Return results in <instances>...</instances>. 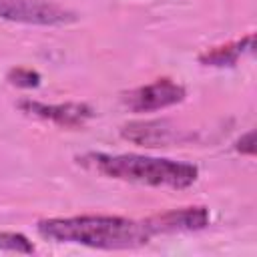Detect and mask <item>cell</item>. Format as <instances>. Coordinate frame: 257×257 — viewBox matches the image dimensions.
<instances>
[{
  "label": "cell",
  "instance_id": "obj_9",
  "mask_svg": "<svg viewBox=\"0 0 257 257\" xmlns=\"http://www.w3.org/2000/svg\"><path fill=\"white\" fill-rule=\"evenodd\" d=\"M0 249L2 251H12V253H34V245L32 241L22 235V233H14V231H0Z\"/></svg>",
  "mask_w": 257,
  "mask_h": 257
},
{
  "label": "cell",
  "instance_id": "obj_5",
  "mask_svg": "<svg viewBox=\"0 0 257 257\" xmlns=\"http://www.w3.org/2000/svg\"><path fill=\"white\" fill-rule=\"evenodd\" d=\"M209 221H211L209 209L195 205V207H181V209H171V211L153 215L143 223L151 235H159V233L201 231L209 225Z\"/></svg>",
  "mask_w": 257,
  "mask_h": 257
},
{
  "label": "cell",
  "instance_id": "obj_1",
  "mask_svg": "<svg viewBox=\"0 0 257 257\" xmlns=\"http://www.w3.org/2000/svg\"><path fill=\"white\" fill-rule=\"evenodd\" d=\"M38 233L56 243H74L92 249H135L153 237L143 221L112 217V215H78V217H52L36 225Z\"/></svg>",
  "mask_w": 257,
  "mask_h": 257
},
{
  "label": "cell",
  "instance_id": "obj_7",
  "mask_svg": "<svg viewBox=\"0 0 257 257\" xmlns=\"http://www.w3.org/2000/svg\"><path fill=\"white\" fill-rule=\"evenodd\" d=\"M253 38H255L253 34H247L245 38H241L237 42H229V44H223V46H213V48L205 50L199 56V60L205 66H233L239 60V56L253 50Z\"/></svg>",
  "mask_w": 257,
  "mask_h": 257
},
{
  "label": "cell",
  "instance_id": "obj_3",
  "mask_svg": "<svg viewBox=\"0 0 257 257\" xmlns=\"http://www.w3.org/2000/svg\"><path fill=\"white\" fill-rule=\"evenodd\" d=\"M0 18L24 24L58 26L74 22L76 14L48 0H0Z\"/></svg>",
  "mask_w": 257,
  "mask_h": 257
},
{
  "label": "cell",
  "instance_id": "obj_4",
  "mask_svg": "<svg viewBox=\"0 0 257 257\" xmlns=\"http://www.w3.org/2000/svg\"><path fill=\"white\" fill-rule=\"evenodd\" d=\"M185 98V88L171 80V78H159L151 84L139 86L122 96V102L133 112H153L167 106H173Z\"/></svg>",
  "mask_w": 257,
  "mask_h": 257
},
{
  "label": "cell",
  "instance_id": "obj_2",
  "mask_svg": "<svg viewBox=\"0 0 257 257\" xmlns=\"http://www.w3.org/2000/svg\"><path fill=\"white\" fill-rule=\"evenodd\" d=\"M92 165L98 173L149 187H169V189H187L197 181V167L183 161L145 157V155H92Z\"/></svg>",
  "mask_w": 257,
  "mask_h": 257
},
{
  "label": "cell",
  "instance_id": "obj_10",
  "mask_svg": "<svg viewBox=\"0 0 257 257\" xmlns=\"http://www.w3.org/2000/svg\"><path fill=\"white\" fill-rule=\"evenodd\" d=\"M8 80L22 88H34L40 84V74L30 68H12L8 72Z\"/></svg>",
  "mask_w": 257,
  "mask_h": 257
},
{
  "label": "cell",
  "instance_id": "obj_11",
  "mask_svg": "<svg viewBox=\"0 0 257 257\" xmlns=\"http://www.w3.org/2000/svg\"><path fill=\"white\" fill-rule=\"evenodd\" d=\"M237 151L243 155H255V131H249L237 141Z\"/></svg>",
  "mask_w": 257,
  "mask_h": 257
},
{
  "label": "cell",
  "instance_id": "obj_8",
  "mask_svg": "<svg viewBox=\"0 0 257 257\" xmlns=\"http://www.w3.org/2000/svg\"><path fill=\"white\" fill-rule=\"evenodd\" d=\"M122 137L145 147H159L171 141V126L163 120L155 122H131L122 126Z\"/></svg>",
  "mask_w": 257,
  "mask_h": 257
},
{
  "label": "cell",
  "instance_id": "obj_6",
  "mask_svg": "<svg viewBox=\"0 0 257 257\" xmlns=\"http://www.w3.org/2000/svg\"><path fill=\"white\" fill-rule=\"evenodd\" d=\"M24 112L50 120L58 126H66V128H76L82 126L90 116L92 110L88 104L84 102H60V104H44V102H36V100H22L18 104Z\"/></svg>",
  "mask_w": 257,
  "mask_h": 257
}]
</instances>
